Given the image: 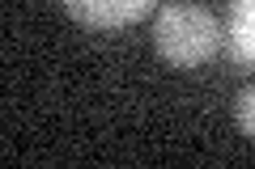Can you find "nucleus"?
Segmentation results:
<instances>
[{
	"instance_id": "obj_1",
	"label": "nucleus",
	"mask_w": 255,
	"mask_h": 169,
	"mask_svg": "<svg viewBox=\"0 0 255 169\" xmlns=\"http://www.w3.org/2000/svg\"><path fill=\"white\" fill-rule=\"evenodd\" d=\"M153 47L174 68H200L221 51V21L200 4H166L153 21Z\"/></svg>"
},
{
	"instance_id": "obj_2",
	"label": "nucleus",
	"mask_w": 255,
	"mask_h": 169,
	"mask_svg": "<svg viewBox=\"0 0 255 169\" xmlns=\"http://www.w3.org/2000/svg\"><path fill=\"white\" fill-rule=\"evenodd\" d=\"M60 4L85 30H124L149 17L157 0H60Z\"/></svg>"
},
{
	"instance_id": "obj_3",
	"label": "nucleus",
	"mask_w": 255,
	"mask_h": 169,
	"mask_svg": "<svg viewBox=\"0 0 255 169\" xmlns=\"http://www.w3.org/2000/svg\"><path fill=\"white\" fill-rule=\"evenodd\" d=\"M221 43L238 63H255V9H230Z\"/></svg>"
},
{
	"instance_id": "obj_4",
	"label": "nucleus",
	"mask_w": 255,
	"mask_h": 169,
	"mask_svg": "<svg viewBox=\"0 0 255 169\" xmlns=\"http://www.w3.org/2000/svg\"><path fill=\"white\" fill-rule=\"evenodd\" d=\"M234 114H238V127H243V131L255 140V89H243V93H238Z\"/></svg>"
},
{
	"instance_id": "obj_5",
	"label": "nucleus",
	"mask_w": 255,
	"mask_h": 169,
	"mask_svg": "<svg viewBox=\"0 0 255 169\" xmlns=\"http://www.w3.org/2000/svg\"><path fill=\"white\" fill-rule=\"evenodd\" d=\"M230 9H255V0H230Z\"/></svg>"
}]
</instances>
